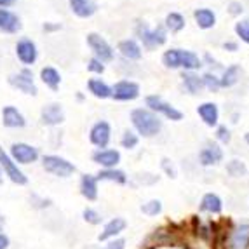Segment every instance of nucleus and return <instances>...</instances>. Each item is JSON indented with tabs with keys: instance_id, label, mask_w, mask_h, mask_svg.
I'll return each mask as SVG.
<instances>
[{
	"instance_id": "nucleus-43",
	"label": "nucleus",
	"mask_w": 249,
	"mask_h": 249,
	"mask_svg": "<svg viewBox=\"0 0 249 249\" xmlns=\"http://www.w3.org/2000/svg\"><path fill=\"white\" fill-rule=\"evenodd\" d=\"M105 249H125V241L124 239H113L105 246Z\"/></svg>"
},
{
	"instance_id": "nucleus-11",
	"label": "nucleus",
	"mask_w": 249,
	"mask_h": 249,
	"mask_svg": "<svg viewBox=\"0 0 249 249\" xmlns=\"http://www.w3.org/2000/svg\"><path fill=\"white\" fill-rule=\"evenodd\" d=\"M16 56L23 65H34L38 58V51L34 40L23 37L16 44Z\"/></svg>"
},
{
	"instance_id": "nucleus-15",
	"label": "nucleus",
	"mask_w": 249,
	"mask_h": 249,
	"mask_svg": "<svg viewBox=\"0 0 249 249\" xmlns=\"http://www.w3.org/2000/svg\"><path fill=\"white\" fill-rule=\"evenodd\" d=\"M0 30L5 34H18L21 30L19 18L9 9H0Z\"/></svg>"
},
{
	"instance_id": "nucleus-3",
	"label": "nucleus",
	"mask_w": 249,
	"mask_h": 249,
	"mask_svg": "<svg viewBox=\"0 0 249 249\" xmlns=\"http://www.w3.org/2000/svg\"><path fill=\"white\" fill-rule=\"evenodd\" d=\"M136 34L146 49H155L157 46L166 44V38H167L166 30L162 28V26H157V28L150 30L148 26H146V23H138Z\"/></svg>"
},
{
	"instance_id": "nucleus-18",
	"label": "nucleus",
	"mask_w": 249,
	"mask_h": 249,
	"mask_svg": "<svg viewBox=\"0 0 249 249\" xmlns=\"http://www.w3.org/2000/svg\"><path fill=\"white\" fill-rule=\"evenodd\" d=\"M249 248V225H241L230 235L229 249H248Z\"/></svg>"
},
{
	"instance_id": "nucleus-44",
	"label": "nucleus",
	"mask_w": 249,
	"mask_h": 249,
	"mask_svg": "<svg viewBox=\"0 0 249 249\" xmlns=\"http://www.w3.org/2000/svg\"><path fill=\"white\" fill-rule=\"evenodd\" d=\"M242 4L241 2H230L229 4V13L232 14V16H237V14H242Z\"/></svg>"
},
{
	"instance_id": "nucleus-22",
	"label": "nucleus",
	"mask_w": 249,
	"mask_h": 249,
	"mask_svg": "<svg viewBox=\"0 0 249 249\" xmlns=\"http://www.w3.org/2000/svg\"><path fill=\"white\" fill-rule=\"evenodd\" d=\"M125 227H127V223H125L124 218H113L105 225L103 232L100 233V241H108L112 237H117L121 232H124Z\"/></svg>"
},
{
	"instance_id": "nucleus-33",
	"label": "nucleus",
	"mask_w": 249,
	"mask_h": 249,
	"mask_svg": "<svg viewBox=\"0 0 249 249\" xmlns=\"http://www.w3.org/2000/svg\"><path fill=\"white\" fill-rule=\"evenodd\" d=\"M138 143H140V138H138V134L134 133V131H125L124 134H122V140H121V145L124 146V148L127 150H133L138 146Z\"/></svg>"
},
{
	"instance_id": "nucleus-20",
	"label": "nucleus",
	"mask_w": 249,
	"mask_h": 249,
	"mask_svg": "<svg viewBox=\"0 0 249 249\" xmlns=\"http://www.w3.org/2000/svg\"><path fill=\"white\" fill-rule=\"evenodd\" d=\"M119 53L124 56L125 59H133V61H136V59L142 58V47L138 46V42L133 40V38H127V40H121L119 42Z\"/></svg>"
},
{
	"instance_id": "nucleus-16",
	"label": "nucleus",
	"mask_w": 249,
	"mask_h": 249,
	"mask_svg": "<svg viewBox=\"0 0 249 249\" xmlns=\"http://www.w3.org/2000/svg\"><path fill=\"white\" fill-rule=\"evenodd\" d=\"M80 194L84 199L96 200L98 199V179L92 175L80 176Z\"/></svg>"
},
{
	"instance_id": "nucleus-46",
	"label": "nucleus",
	"mask_w": 249,
	"mask_h": 249,
	"mask_svg": "<svg viewBox=\"0 0 249 249\" xmlns=\"http://www.w3.org/2000/svg\"><path fill=\"white\" fill-rule=\"evenodd\" d=\"M42 28H44V32H56V30L61 28V25H58V23H56V25H53V23H44Z\"/></svg>"
},
{
	"instance_id": "nucleus-36",
	"label": "nucleus",
	"mask_w": 249,
	"mask_h": 249,
	"mask_svg": "<svg viewBox=\"0 0 249 249\" xmlns=\"http://www.w3.org/2000/svg\"><path fill=\"white\" fill-rule=\"evenodd\" d=\"M142 211H143V214H146V216H157L159 213L162 211L160 200H150V202L143 204Z\"/></svg>"
},
{
	"instance_id": "nucleus-34",
	"label": "nucleus",
	"mask_w": 249,
	"mask_h": 249,
	"mask_svg": "<svg viewBox=\"0 0 249 249\" xmlns=\"http://www.w3.org/2000/svg\"><path fill=\"white\" fill-rule=\"evenodd\" d=\"M82 218L84 221H88L89 225H101L103 223V216L92 208H86L82 211Z\"/></svg>"
},
{
	"instance_id": "nucleus-50",
	"label": "nucleus",
	"mask_w": 249,
	"mask_h": 249,
	"mask_svg": "<svg viewBox=\"0 0 249 249\" xmlns=\"http://www.w3.org/2000/svg\"><path fill=\"white\" fill-rule=\"evenodd\" d=\"M4 183V173H2V169H0V185Z\"/></svg>"
},
{
	"instance_id": "nucleus-39",
	"label": "nucleus",
	"mask_w": 249,
	"mask_h": 249,
	"mask_svg": "<svg viewBox=\"0 0 249 249\" xmlns=\"http://www.w3.org/2000/svg\"><path fill=\"white\" fill-rule=\"evenodd\" d=\"M202 82H204V86L208 89H211V91H218V89L221 88L220 86V79L216 77V75H213V73H206L202 77Z\"/></svg>"
},
{
	"instance_id": "nucleus-8",
	"label": "nucleus",
	"mask_w": 249,
	"mask_h": 249,
	"mask_svg": "<svg viewBox=\"0 0 249 249\" xmlns=\"http://www.w3.org/2000/svg\"><path fill=\"white\" fill-rule=\"evenodd\" d=\"M145 103H146V107H148L150 112L162 113V115L167 117V119H171V121H181L183 119V113L179 112V110H176L173 105L166 103V101L162 100L160 96H157V94L146 96Z\"/></svg>"
},
{
	"instance_id": "nucleus-23",
	"label": "nucleus",
	"mask_w": 249,
	"mask_h": 249,
	"mask_svg": "<svg viewBox=\"0 0 249 249\" xmlns=\"http://www.w3.org/2000/svg\"><path fill=\"white\" fill-rule=\"evenodd\" d=\"M88 89L94 98H100V100L112 98V88H110L107 82H103L101 79H89Z\"/></svg>"
},
{
	"instance_id": "nucleus-24",
	"label": "nucleus",
	"mask_w": 249,
	"mask_h": 249,
	"mask_svg": "<svg viewBox=\"0 0 249 249\" xmlns=\"http://www.w3.org/2000/svg\"><path fill=\"white\" fill-rule=\"evenodd\" d=\"M40 80L46 84L47 88L53 91H58L59 84H61V75L54 67H44L40 70Z\"/></svg>"
},
{
	"instance_id": "nucleus-37",
	"label": "nucleus",
	"mask_w": 249,
	"mask_h": 249,
	"mask_svg": "<svg viewBox=\"0 0 249 249\" xmlns=\"http://www.w3.org/2000/svg\"><path fill=\"white\" fill-rule=\"evenodd\" d=\"M235 34L241 37V40H244L246 44H249V19L239 21V23H237Z\"/></svg>"
},
{
	"instance_id": "nucleus-38",
	"label": "nucleus",
	"mask_w": 249,
	"mask_h": 249,
	"mask_svg": "<svg viewBox=\"0 0 249 249\" xmlns=\"http://www.w3.org/2000/svg\"><path fill=\"white\" fill-rule=\"evenodd\" d=\"M30 206L34 209H46L51 206V199H44V197L37 196V194H32L30 196Z\"/></svg>"
},
{
	"instance_id": "nucleus-42",
	"label": "nucleus",
	"mask_w": 249,
	"mask_h": 249,
	"mask_svg": "<svg viewBox=\"0 0 249 249\" xmlns=\"http://www.w3.org/2000/svg\"><path fill=\"white\" fill-rule=\"evenodd\" d=\"M216 136H218V140H220L221 143H229L230 142V131L225 125H220L218 127V133H216Z\"/></svg>"
},
{
	"instance_id": "nucleus-32",
	"label": "nucleus",
	"mask_w": 249,
	"mask_h": 249,
	"mask_svg": "<svg viewBox=\"0 0 249 249\" xmlns=\"http://www.w3.org/2000/svg\"><path fill=\"white\" fill-rule=\"evenodd\" d=\"M162 63L167 68H179V49H169L162 56Z\"/></svg>"
},
{
	"instance_id": "nucleus-27",
	"label": "nucleus",
	"mask_w": 249,
	"mask_h": 249,
	"mask_svg": "<svg viewBox=\"0 0 249 249\" xmlns=\"http://www.w3.org/2000/svg\"><path fill=\"white\" fill-rule=\"evenodd\" d=\"M96 179L98 181H115L119 183V185H124V183H127V176H125L124 171L121 169H101L98 175H96Z\"/></svg>"
},
{
	"instance_id": "nucleus-41",
	"label": "nucleus",
	"mask_w": 249,
	"mask_h": 249,
	"mask_svg": "<svg viewBox=\"0 0 249 249\" xmlns=\"http://www.w3.org/2000/svg\"><path fill=\"white\" fill-rule=\"evenodd\" d=\"M162 169L166 171L171 178H176V167L173 166V162L169 159H162Z\"/></svg>"
},
{
	"instance_id": "nucleus-21",
	"label": "nucleus",
	"mask_w": 249,
	"mask_h": 249,
	"mask_svg": "<svg viewBox=\"0 0 249 249\" xmlns=\"http://www.w3.org/2000/svg\"><path fill=\"white\" fill-rule=\"evenodd\" d=\"M199 159H200V164H202V166H214V164L221 162L223 152H221V148L218 145H208L202 152H200Z\"/></svg>"
},
{
	"instance_id": "nucleus-28",
	"label": "nucleus",
	"mask_w": 249,
	"mask_h": 249,
	"mask_svg": "<svg viewBox=\"0 0 249 249\" xmlns=\"http://www.w3.org/2000/svg\"><path fill=\"white\" fill-rule=\"evenodd\" d=\"M181 79H183V84H185V88H187V91L190 92V94H197V92L204 88L202 77H199V75L194 73V71H185V73L181 75Z\"/></svg>"
},
{
	"instance_id": "nucleus-14",
	"label": "nucleus",
	"mask_w": 249,
	"mask_h": 249,
	"mask_svg": "<svg viewBox=\"0 0 249 249\" xmlns=\"http://www.w3.org/2000/svg\"><path fill=\"white\" fill-rule=\"evenodd\" d=\"M2 124L9 129H21L26 125V119L16 107L7 105L2 108Z\"/></svg>"
},
{
	"instance_id": "nucleus-9",
	"label": "nucleus",
	"mask_w": 249,
	"mask_h": 249,
	"mask_svg": "<svg viewBox=\"0 0 249 249\" xmlns=\"http://www.w3.org/2000/svg\"><path fill=\"white\" fill-rule=\"evenodd\" d=\"M112 140V127L107 121L96 122L89 131V142L94 146H98V150L107 148V145Z\"/></svg>"
},
{
	"instance_id": "nucleus-10",
	"label": "nucleus",
	"mask_w": 249,
	"mask_h": 249,
	"mask_svg": "<svg viewBox=\"0 0 249 249\" xmlns=\"http://www.w3.org/2000/svg\"><path fill=\"white\" fill-rule=\"evenodd\" d=\"M140 96V86L133 80H119L112 88V98L117 101H133Z\"/></svg>"
},
{
	"instance_id": "nucleus-48",
	"label": "nucleus",
	"mask_w": 249,
	"mask_h": 249,
	"mask_svg": "<svg viewBox=\"0 0 249 249\" xmlns=\"http://www.w3.org/2000/svg\"><path fill=\"white\" fill-rule=\"evenodd\" d=\"M223 47L227 51H237V44H235V42H225Z\"/></svg>"
},
{
	"instance_id": "nucleus-25",
	"label": "nucleus",
	"mask_w": 249,
	"mask_h": 249,
	"mask_svg": "<svg viewBox=\"0 0 249 249\" xmlns=\"http://www.w3.org/2000/svg\"><path fill=\"white\" fill-rule=\"evenodd\" d=\"M194 18H196V23L199 25V28L202 30H209L216 25V14L213 13L211 9H197L194 13Z\"/></svg>"
},
{
	"instance_id": "nucleus-13",
	"label": "nucleus",
	"mask_w": 249,
	"mask_h": 249,
	"mask_svg": "<svg viewBox=\"0 0 249 249\" xmlns=\"http://www.w3.org/2000/svg\"><path fill=\"white\" fill-rule=\"evenodd\" d=\"M92 160L100 164L103 169H113L121 162V152L113 148H101L92 154Z\"/></svg>"
},
{
	"instance_id": "nucleus-1",
	"label": "nucleus",
	"mask_w": 249,
	"mask_h": 249,
	"mask_svg": "<svg viewBox=\"0 0 249 249\" xmlns=\"http://www.w3.org/2000/svg\"><path fill=\"white\" fill-rule=\"evenodd\" d=\"M131 122H133L138 134H142L145 138L155 136L162 129V121L157 117V113L150 112L146 108H134L131 112Z\"/></svg>"
},
{
	"instance_id": "nucleus-6",
	"label": "nucleus",
	"mask_w": 249,
	"mask_h": 249,
	"mask_svg": "<svg viewBox=\"0 0 249 249\" xmlns=\"http://www.w3.org/2000/svg\"><path fill=\"white\" fill-rule=\"evenodd\" d=\"M0 169H2V173H4L11 181L16 183V185H21V187H23V185L28 183V176L18 167V164L9 157V154L2 148V146H0Z\"/></svg>"
},
{
	"instance_id": "nucleus-26",
	"label": "nucleus",
	"mask_w": 249,
	"mask_h": 249,
	"mask_svg": "<svg viewBox=\"0 0 249 249\" xmlns=\"http://www.w3.org/2000/svg\"><path fill=\"white\" fill-rule=\"evenodd\" d=\"M179 67L192 71V70H197V68L202 67V61H200L199 56H197L196 53L179 49Z\"/></svg>"
},
{
	"instance_id": "nucleus-31",
	"label": "nucleus",
	"mask_w": 249,
	"mask_h": 249,
	"mask_svg": "<svg viewBox=\"0 0 249 249\" xmlns=\"http://www.w3.org/2000/svg\"><path fill=\"white\" fill-rule=\"evenodd\" d=\"M166 28L171 30L173 34H178L185 28V18L179 13H169L166 16Z\"/></svg>"
},
{
	"instance_id": "nucleus-4",
	"label": "nucleus",
	"mask_w": 249,
	"mask_h": 249,
	"mask_svg": "<svg viewBox=\"0 0 249 249\" xmlns=\"http://www.w3.org/2000/svg\"><path fill=\"white\" fill-rule=\"evenodd\" d=\"M9 157L13 159L16 164L21 166H28V164H34L40 159V154L35 146L28 145V143H13L11 150H9Z\"/></svg>"
},
{
	"instance_id": "nucleus-7",
	"label": "nucleus",
	"mask_w": 249,
	"mask_h": 249,
	"mask_svg": "<svg viewBox=\"0 0 249 249\" xmlns=\"http://www.w3.org/2000/svg\"><path fill=\"white\" fill-rule=\"evenodd\" d=\"M88 46L91 47L92 54L96 59H100L101 63H108L113 59V47L105 40L101 35L98 34H88Z\"/></svg>"
},
{
	"instance_id": "nucleus-29",
	"label": "nucleus",
	"mask_w": 249,
	"mask_h": 249,
	"mask_svg": "<svg viewBox=\"0 0 249 249\" xmlns=\"http://www.w3.org/2000/svg\"><path fill=\"white\" fill-rule=\"evenodd\" d=\"M200 209L218 214V213H221V209H223V204H221V199L216 196V194H206L202 202H200Z\"/></svg>"
},
{
	"instance_id": "nucleus-47",
	"label": "nucleus",
	"mask_w": 249,
	"mask_h": 249,
	"mask_svg": "<svg viewBox=\"0 0 249 249\" xmlns=\"http://www.w3.org/2000/svg\"><path fill=\"white\" fill-rule=\"evenodd\" d=\"M16 0H0V9H7V7H11V5L14 4Z\"/></svg>"
},
{
	"instance_id": "nucleus-30",
	"label": "nucleus",
	"mask_w": 249,
	"mask_h": 249,
	"mask_svg": "<svg viewBox=\"0 0 249 249\" xmlns=\"http://www.w3.org/2000/svg\"><path fill=\"white\" fill-rule=\"evenodd\" d=\"M241 67L239 65H232V67H229L227 70H225L223 77L220 79V86L221 88H232L233 84H237V80L241 79Z\"/></svg>"
},
{
	"instance_id": "nucleus-40",
	"label": "nucleus",
	"mask_w": 249,
	"mask_h": 249,
	"mask_svg": "<svg viewBox=\"0 0 249 249\" xmlns=\"http://www.w3.org/2000/svg\"><path fill=\"white\" fill-rule=\"evenodd\" d=\"M88 70L91 71V73H103L105 63H101L100 59H96V58H91L88 61Z\"/></svg>"
},
{
	"instance_id": "nucleus-49",
	"label": "nucleus",
	"mask_w": 249,
	"mask_h": 249,
	"mask_svg": "<svg viewBox=\"0 0 249 249\" xmlns=\"http://www.w3.org/2000/svg\"><path fill=\"white\" fill-rule=\"evenodd\" d=\"M4 225H5V218H4V214L0 213V232L4 230Z\"/></svg>"
},
{
	"instance_id": "nucleus-51",
	"label": "nucleus",
	"mask_w": 249,
	"mask_h": 249,
	"mask_svg": "<svg viewBox=\"0 0 249 249\" xmlns=\"http://www.w3.org/2000/svg\"><path fill=\"white\" fill-rule=\"evenodd\" d=\"M244 140H246V143L249 145V133H246V134H244Z\"/></svg>"
},
{
	"instance_id": "nucleus-12",
	"label": "nucleus",
	"mask_w": 249,
	"mask_h": 249,
	"mask_svg": "<svg viewBox=\"0 0 249 249\" xmlns=\"http://www.w3.org/2000/svg\"><path fill=\"white\" fill-rule=\"evenodd\" d=\"M40 122L44 125H59L65 122V110L59 103H49L42 107L40 110Z\"/></svg>"
},
{
	"instance_id": "nucleus-35",
	"label": "nucleus",
	"mask_w": 249,
	"mask_h": 249,
	"mask_svg": "<svg viewBox=\"0 0 249 249\" xmlns=\"http://www.w3.org/2000/svg\"><path fill=\"white\" fill-rule=\"evenodd\" d=\"M227 171H229L230 176H233V178H239V176H244L248 169H246L244 162H241V160H230L229 164H227Z\"/></svg>"
},
{
	"instance_id": "nucleus-17",
	"label": "nucleus",
	"mask_w": 249,
	"mask_h": 249,
	"mask_svg": "<svg viewBox=\"0 0 249 249\" xmlns=\"http://www.w3.org/2000/svg\"><path fill=\"white\" fill-rule=\"evenodd\" d=\"M68 2H70L71 13L79 18H91L98 9L94 0H68Z\"/></svg>"
},
{
	"instance_id": "nucleus-19",
	"label": "nucleus",
	"mask_w": 249,
	"mask_h": 249,
	"mask_svg": "<svg viewBox=\"0 0 249 249\" xmlns=\"http://www.w3.org/2000/svg\"><path fill=\"white\" fill-rule=\"evenodd\" d=\"M197 113L200 115L204 124L209 125V127H214V125L218 124L220 112H218V107H216L214 103H202L199 108H197Z\"/></svg>"
},
{
	"instance_id": "nucleus-2",
	"label": "nucleus",
	"mask_w": 249,
	"mask_h": 249,
	"mask_svg": "<svg viewBox=\"0 0 249 249\" xmlns=\"http://www.w3.org/2000/svg\"><path fill=\"white\" fill-rule=\"evenodd\" d=\"M42 167H44L46 173L56 176V178H70L75 171H77L73 162L67 160L65 157H59V155H54V154L44 155V157H42Z\"/></svg>"
},
{
	"instance_id": "nucleus-5",
	"label": "nucleus",
	"mask_w": 249,
	"mask_h": 249,
	"mask_svg": "<svg viewBox=\"0 0 249 249\" xmlns=\"http://www.w3.org/2000/svg\"><path fill=\"white\" fill-rule=\"evenodd\" d=\"M7 80L14 89L21 91L23 94H30V96L38 94V89L34 80V73H32V70H28V68H23V70L18 71V73L9 75Z\"/></svg>"
},
{
	"instance_id": "nucleus-45",
	"label": "nucleus",
	"mask_w": 249,
	"mask_h": 249,
	"mask_svg": "<svg viewBox=\"0 0 249 249\" xmlns=\"http://www.w3.org/2000/svg\"><path fill=\"white\" fill-rule=\"evenodd\" d=\"M9 246H11V239L4 232H0V249H9Z\"/></svg>"
}]
</instances>
